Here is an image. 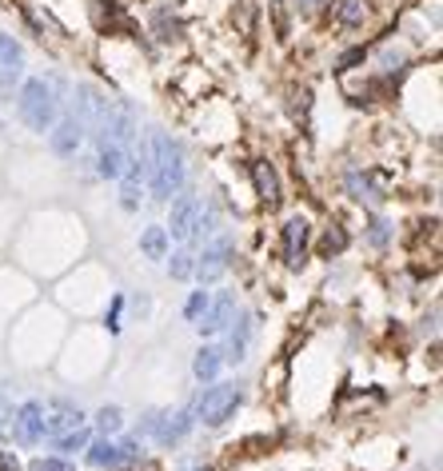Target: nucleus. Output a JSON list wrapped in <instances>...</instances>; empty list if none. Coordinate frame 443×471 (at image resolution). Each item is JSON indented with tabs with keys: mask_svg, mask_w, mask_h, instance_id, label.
Returning <instances> with one entry per match:
<instances>
[{
	"mask_svg": "<svg viewBox=\"0 0 443 471\" xmlns=\"http://www.w3.org/2000/svg\"><path fill=\"white\" fill-rule=\"evenodd\" d=\"M364 0H336V21L344 24V29H355V24H364Z\"/></svg>",
	"mask_w": 443,
	"mask_h": 471,
	"instance_id": "21",
	"label": "nucleus"
},
{
	"mask_svg": "<svg viewBox=\"0 0 443 471\" xmlns=\"http://www.w3.org/2000/svg\"><path fill=\"white\" fill-rule=\"evenodd\" d=\"M148 184L156 200H172L184 188V148L168 132H152L148 140Z\"/></svg>",
	"mask_w": 443,
	"mask_h": 471,
	"instance_id": "1",
	"label": "nucleus"
},
{
	"mask_svg": "<svg viewBox=\"0 0 443 471\" xmlns=\"http://www.w3.org/2000/svg\"><path fill=\"white\" fill-rule=\"evenodd\" d=\"M24 76V48L13 37H0V97H13Z\"/></svg>",
	"mask_w": 443,
	"mask_h": 471,
	"instance_id": "9",
	"label": "nucleus"
},
{
	"mask_svg": "<svg viewBox=\"0 0 443 471\" xmlns=\"http://www.w3.org/2000/svg\"><path fill=\"white\" fill-rule=\"evenodd\" d=\"M368 240L376 248H383L388 244V220H372V228H368Z\"/></svg>",
	"mask_w": 443,
	"mask_h": 471,
	"instance_id": "27",
	"label": "nucleus"
},
{
	"mask_svg": "<svg viewBox=\"0 0 443 471\" xmlns=\"http://www.w3.org/2000/svg\"><path fill=\"white\" fill-rule=\"evenodd\" d=\"M13 435L16 443H24V448H32V443H40L48 435V408L40 404V400H29V404H21V412L13 416Z\"/></svg>",
	"mask_w": 443,
	"mask_h": 471,
	"instance_id": "5",
	"label": "nucleus"
},
{
	"mask_svg": "<svg viewBox=\"0 0 443 471\" xmlns=\"http://www.w3.org/2000/svg\"><path fill=\"white\" fill-rule=\"evenodd\" d=\"M232 336H228V348H224V359L228 364H240L244 356H248V348H252V336H255V320L252 315H236L232 320Z\"/></svg>",
	"mask_w": 443,
	"mask_h": 471,
	"instance_id": "14",
	"label": "nucleus"
},
{
	"mask_svg": "<svg viewBox=\"0 0 443 471\" xmlns=\"http://www.w3.org/2000/svg\"><path fill=\"white\" fill-rule=\"evenodd\" d=\"M328 4V0H296V8H300V13H316V8H323Z\"/></svg>",
	"mask_w": 443,
	"mask_h": 471,
	"instance_id": "31",
	"label": "nucleus"
},
{
	"mask_svg": "<svg viewBox=\"0 0 443 471\" xmlns=\"http://www.w3.org/2000/svg\"><path fill=\"white\" fill-rule=\"evenodd\" d=\"M347 244H352L347 228L339 224V220H331V224L323 228V236H320V256H323V260H331V256H344Z\"/></svg>",
	"mask_w": 443,
	"mask_h": 471,
	"instance_id": "19",
	"label": "nucleus"
},
{
	"mask_svg": "<svg viewBox=\"0 0 443 471\" xmlns=\"http://www.w3.org/2000/svg\"><path fill=\"white\" fill-rule=\"evenodd\" d=\"M188 471H212V467H188Z\"/></svg>",
	"mask_w": 443,
	"mask_h": 471,
	"instance_id": "33",
	"label": "nucleus"
},
{
	"mask_svg": "<svg viewBox=\"0 0 443 471\" xmlns=\"http://www.w3.org/2000/svg\"><path fill=\"white\" fill-rule=\"evenodd\" d=\"M220 367H224V352H220V348H212V344H204L200 352H196V359H192V375L200 383H216Z\"/></svg>",
	"mask_w": 443,
	"mask_h": 471,
	"instance_id": "17",
	"label": "nucleus"
},
{
	"mask_svg": "<svg viewBox=\"0 0 443 471\" xmlns=\"http://www.w3.org/2000/svg\"><path fill=\"white\" fill-rule=\"evenodd\" d=\"M0 471H16V456H8V451H0Z\"/></svg>",
	"mask_w": 443,
	"mask_h": 471,
	"instance_id": "32",
	"label": "nucleus"
},
{
	"mask_svg": "<svg viewBox=\"0 0 443 471\" xmlns=\"http://www.w3.org/2000/svg\"><path fill=\"white\" fill-rule=\"evenodd\" d=\"M208 299H212V296L204 292V288H196V292L188 296V304H184V320H192V324L200 320V315L208 312Z\"/></svg>",
	"mask_w": 443,
	"mask_h": 471,
	"instance_id": "25",
	"label": "nucleus"
},
{
	"mask_svg": "<svg viewBox=\"0 0 443 471\" xmlns=\"http://www.w3.org/2000/svg\"><path fill=\"white\" fill-rule=\"evenodd\" d=\"M128 152L132 148H124L116 140H96V172L104 180H121L128 168Z\"/></svg>",
	"mask_w": 443,
	"mask_h": 471,
	"instance_id": "12",
	"label": "nucleus"
},
{
	"mask_svg": "<svg viewBox=\"0 0 443 471\" xmlns=\"http://www.w3.org/2000/svg\"><path fill=\"white\" fill-rule=\"evenodd\" d=\"M156 29H160V40H172L176 32H180V24L168 21V13H160V16H156Z\"/></svg>",
	"mask_w": 443,
	"mask_h": 471,
	"instance_id": "28",
	"label": "nucleus"
},
{
	"mask_svg": "<svg viewBox=\"0 0 443 471\" xmlns=\"http://www.w3.org/2000/svg\"><path fill=\"white\" fill-rule=\"evenodd\" d=\"M96 427L104 435H116L124 427V412H121V408H100V412H96Z\"/></svg>",
	"mask_w": 443,
	"mask_h": 471,
	"instance_id": "24",
	"label": "nucleus"
},
{
	"mask_svg": "<svg viewBox=\"0 0 443 471\" xmlns=\"http://www.w3.org/2000/svg\"><path fill=\"white\" fill-rule=\"evenodd\" d=\"M29 471H76L68 459H37V464H29Z\"/></svg>",
	"mask_w": 443,
	"mask_h": 471,
	"instance_id": "26",
	"label": "nucleus"
},
{
	"mask_svg": "<svg viewBox=\"0 0 443 471\" xmlns=\"http://www.w3.org/2000/svg\"><path fill=\"white\" fill-rule=\"evenodd\" d=\"M140 252H144V260H164V256H168V232H164V224L144 228Z\"/></svg>",
	"mask_w": 443,
	"mask_h": 471,
	"instance_id": "20",
	"label": "nucleus"
},
{
	"mask_svg": "<svg viewBox=\"0 0 443 471\" xmlns=\"http://www.w3.org/2000/svg\"><path fill=\"white\" fill-rule=\"evenodd\" d=\"M88 464L92 467H100V471H113V467H124V451H121V443L116 440H96V443H88Z\"/></svg>",
	"mask_w": 443,
	"mask_h": 471,
	"instance_id": "18",
	"label": "nucleus"
},
{
	"mask_svg": "<svg viewBox=\"0 0 443 471\" xmlns=\"http://www.w3.org/2000/svg\"><path fill=\"white\" fill-rule=\"evenodd\" d=\"M232 320H236V296H232V292H224V296L208 299V312H204L196 324H200L204 336H220V332L232 328Z\"/></svg>",
	"mask_w": 443,
	"mask_h": 471,
	"instance_id": "10",
	"label": "nucleus"
},
{
	"mask_svg": "<svg viewBox=\"0 0 443 471\" xmlns=\"http://www.w3.org/2000/svg\"><path fill=\"white\" fill-rule=\"evenodd\" d=\"M244 404V388L240 383H212L200 400H196V419L204 427H220L236 416V408Z\"/></svg>",
	"mask_w": 443,
	"mask_h": 471,
	"instance_id": "3",
	"label": "nucleus"
},
{
	"mask_svg": "<svg viewBox=\"0 0 443 471\" xmlns=\"http://www.w3.org/2000/svg\"><path fill=\"white\" fill-rule=\"evenodd\" d=\"M228 264H232V240L220 236V240H212V244L204 248L200 256H196V272H192V276L200 280L204 288H208V284H216V280L224 276Z\"/></svg>",
	"mask_w": 443,
	"mask_h": 471,
	"instance_id": "7",
	"label": "nucleus"
},
{
	"mask_svg": "<svg viewBox=\"0 0 443 471\" xmlns=\"http://www.w3.org/2000/svg\"><path fill=\"white\" fill-rule=\"evenodd\" d=\"M16 113H21V120L32 132H48L56 124V116H61V97H56V88L48 80H29L21 88V97H16Z\"/></svg>",
	"mask_w": 443,
	"mask_h": 471,
	"instance_id": "2",
	"label": "nucleus"
},
{
	"mask_svg": "<svg viewBox=\"0 0 443 471\" xmlns=\"http://www.w3.org/2000/svg\"><path fill=\"white\" fill-rule=\"evenodd\" d=\"M88 443H92L88 427H76V432L56 435V440H53V448H56V451H64V456H68V451H80V448H88Z\"/></svg>",
	"mask_w": 443,
	"mask_h": 471,
	"instance_id": "22",
	"label": "nucleus"
},
{
	"mask_svg": "<svg viewBox=\"0 0 443 471\" xmlns=\"http://www.w3.org/2000/svg\"><path fill=\"white\" fill-rule=\"evenodd\" d=\"M144 432L152 440H160L164 448H172L192 432V412H148L144 416Z\"/></svg>",
	"mask_w": 443,
	"mask_h": 471,
	"instance_id": "6",
	"label": "nucleus"
},
{
	"mask_svg": "<svg viewBox=\"0 0 443 471\" xmlns=\"http://www.w3.org/2000/svg\"><path fill=\"white\" fill-rule=\"evenodd\" d=\"M76 427H84L80 408L72 400H53V408H48V440H56L64 432H76Z\"/></svg>",
	"mask_w": 443,
	"mask_h": 471,
	"instance_id": "13",
	"label": "nucleus"
},
{
	"mask_svg": "<svg viewBox=\"0 0 443 471\" xmlns=\"http://www.w3.org/2000/svg\"><path fill=\"white\" fill-rule=\"evenodd\" d=\"M252 184H255V196H260L268 208H276L280 204V176H276V168L268 164V160H252Z\"/></svg>",
	"mask_w": 443,
	"mask_h": 471,
	"instance_id": "16",
	"label": "nucleus"
},
{
	"mask_svg": "<svg viewBox=\"0 0 443 471\" xmlns=\"http://www.w3.org/2000/svg\"><path fill=\"white\" fill-rule=\"evenodd\" d=\"M13 424V408L4 404V400H0V435H4V427Z\"/></svg>",
	"mask_w": 443,
	"mask_h": 471,
	"instance_id": "30",
	"label": "nucleus"
},
{
	"mask_svg": "<svg viewBox=\"0 0 443 471\" xmlns=\"http://www.w3.org/2000/svg\"><path fill=\"white\" fill-rule=\"evenodd\" d=\"M308 236H312V224L304 212L284 220V232H280V252H284V264L288 268H304L308 260Z\"/></svg>",
	"mask_w": 443,
	"mask_h": 471,
	"instance_id": "4",
	"label": "nucleus"
},
{
	"mask_svg": "<svg viewBox=\"0 0 443 471\" xmlns=\"http://www.w3.org/2000/svg\"><path fill=\"white\" fill-rule=\"evenodd\" d=\"M344 188L355 196L360 204H372V208H380L383 200H388V192H383V184L372 172H347L344 180Z\"/></svg>",
	"mask_w": 443,
	"mask_h": 471,
	"instance_id": "15",
	"label": "nucleus"
},
{
	"mask_svg": "<svg viewBox=\"0 0 443 471\" xmlns=\"http://www.w3.org/2000/svg\"><path fill=\"white\" fill-rule=\"evenodd\" d=\"M48 140H53V152H56L61 160L76 156V152H80V144H84V128H80V120H76V116L56 120V124L48 128Z\"/></svg>",
	"mask_w": 443,
	"mask_h": 471,
	"instance_id": "11",
	"label": "nucleus"
},
{
	"mask_svg": "<svg viewBox=\"0 0 443 471\" xmlns=\"http://www.w3.org/2000/svg\"><path fill=\"white\" fill-rule=\"evenodd\" d=\"M121 312H124V296H116L113 299V312H108V332H116V328H121Z\"/></svg>",
	"mask_w": 443,
	"mask_h": 471,
	"instance_id": "29",
	"label": "nucleus"
},
{
	"mask_svg": "<svg viewBox=\"0 0 443 471\" xmlns=\"http://www.w3.org/2000/svg\"><path fill=\"white\" fill-rule=\"evenodd\" d=\"M168 272H172L176 280H192V272H196V256L188 252V248L172 252V260H168Z\"/></svg>",
	"mask_w": 443,
	"mask_h": 471,
	"instance_id": "23",
	"label": "nucleus"
},
{
	"mask_svg": "<svg viewBox=\"0 0 443 471\" xmlns=\"http://www.w3.org/2000/svg\"><path fill=\"white\" fill-rule=\"evenodd\" d=\"M196 216H200V200H196L192 192H180L172 200V212H168V228L164 232L172 240H180V244H188L192 232H196Z\"/></svg>",
	"mask_w": 443,
	"mask_h": 471,
	"instance_id": "8",
	"label": "nucleus"
}]
</instances>
